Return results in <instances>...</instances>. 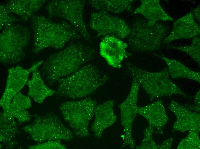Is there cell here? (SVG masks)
I'll use <instances>...</instances> for the list:
<instances>
[{"label":"cell","instance_id":"1","mask_svg":"<svg viewBox=\"0 0 200 149\" xmlns=\"http://www.w3.org/2000/svg\"><path fill=\"white\" fill-rule=\"evenodd\" d=\"M96 53L93 47L81 42H72L43 62L40 72L42 77L48 85H51L76 72L93 59Z\"/></svg>","mask_w":200,"mask_h":149},{"label":"cell","instance_id":"2","mask_svg":"<svg viewBox=\"0 0 200 149\" xmlns=\"http://www.w3.org/2000/svg\"><path fill=\"white\" fill-rule=\"evenodd\" d=\"M31 23L33 38L32 51L35 54L47 48H62L69 41L81 37L75 29L66 21L55 22L36 15L32 17Z\"/></svg>","mask_w":200,"mask_h":149},{"label":"cell","instance_id":"3","mask_svg":"<svg viewBox=\"0 0 200 149\" xmlns=\"http://www.w3.org/2000/svg\"><path fill=\"white\" fill-rule=\"evenodd\" d=\"M109 79V77L97 66L86 64L72 74L59 79L54 95L75 100L82 99L94 93Z\"/></svg>","mask_w":200,"mask_h":149},{"label":"cell","instance_id":"4","mask_svg":"<svg viewBox=\"0 0 200 149\" xmlns=\"http://www.w3.org/2000/svg\"><path fill=\"white\" fill-rule=\"evenodd\" d=\"M127 68L129 74L138 81L151 100L173 95L187 97L186 94L171 80L168 68L160 72H153L142 70L128 63Z\"/></svg>","mask_w":200,"mask_h":149},{"label":"cell","instance_id":"5","mask_svg":"<svg viewBox=\"0 0 200 149\" xmlns=\"http://www.w3.org/2000/svg\"><path fill=\"white\" fill-rule=\"evenodd\" d=\"M168 28L157 22L151 24L145 18L136 19L127 37L131 49L137 52L151 51L158 49L165 38Z\"/></svg>","mask_w":200,"mask_h":149},{"label":"cell","instance_id":"6","mask_svg":"<svg viewBox=\"0 0 200 149\" xmlns=\"http://www.w3.org/2000/svg\"><path fill=\"white\" fill-rule=\"evenodd\" d=\"M97 104L96 100L88 97L61 104L60 112L74 136L80 138L90 136L88 127Z\"/></svg>","mask_w":200,"mask_h":149},{"label":"cell","instance_id":"7","mask_svg":"<svg viewBox=\"0 0 200 149\" xmlns=\"http://www.w3.org/2000/svg\"><path fill=\"white\" fill-rule=\"evenodd\" d=\"M30 33L28 27L18 25H12L3 30L0 34L1 63L16 64L24 58Z\"/></svg>","mask_w":200,"mask_h":149},{"label":"cell","instance_id":"8","mask_svg":"<svg viewBox=\"0 0 200 149\" xmlns=\"http://www.w3.org/2000/svg\"><path fill=\"white\" fill-rule=\"evenodd\" d=\"M23 130L35 142L40 143L49 140L69 141L74 135L54 113L37 116Z\"/></svg>","mask_w":200,"mask_h":149},{"label":"cell","instance_id":"9","mask_svg":"<svg viewBox=\"0 0 200 149\" xmlns=\"http://www.w3.org/2000/svg\"><path fill=\"white\" fill-rule=\"evenodd\" d=\"M85 3L83 0H52L48 3L45 8L50 16L67 20L81 37L90 41V35L83 16Z\"/></svg>","mask_w":200,"mask_h":149},{"label":"cell","instance_id":"10","mask_svg":"<svg viewBox=\"0 0 200 149\" xmlns=\"http://www.w3.org/2000/svg\"><path fill=\"white\" fill-rule=\"evenodd\" d=\"M89 24L97 32V37L111 36L123 39L128 37L130 31L125 21L104 11L92 12Z\"/></svg>","mask_w":200,"mask_h":149},{"label":"cell","instance_id":"11","mask_svg":"<svg viewBox=\"0 0 200 149\" xmlns=\"http://www.w3.org/2000/svg\"><path fill=\"white\" fill-rule=\"evenodd\" d=\"M140 85L136 79L133 78L131 88L128 96L124 101L118 105L121 122L124 132L122 148L128 146L134 148L135 147L132 130L134 120L138 113L137 102Z\"/></svg>","mask_w":200,"mask_h":149},{"label":"cell","instance_id":"12","mask_svg":"<svg viewBox=\"0 0 200 149\" xmlns=\"http://www.w3.org/2000/svg\"><path fill=\"white\" fill-rule=\"evenodd\" d=\"M43 62V60L39 61L28 69L18 65L8 70L5 89L0 100V105L3 112H8L14 97L27 83L30 74Z\"/></svg>","mask_w":200,"mask_h":149},{"label":"cell","instance_id":"13","mask_svg":"<svg viewBox=\"0 0 200 149\" xmlns=\"http://www.w3.org/2000/svg\"><path fill=\"white\" fill-rule=\"evenodd\" d=\"M128 45L120 39L113 36L103 37L99 45V53L110 66L115 68L122 66L126 56Z\"/></svg>","mask_w":200,"mask_h":149},{"label":"cell","instance_id":"14","mask_svg":"<svg viewBox=\"0 0 200 149\" xmlns=\"http://www.w3.org/2000/svg\"><path fill=\"white\" fill-rule=\"evenodd\" d=\"M169 108L176 117L173 127V131L184 132L194 130L199 133L200 130L199 113L192 111L174 101L171 102Z\"/></svg>","mask_w":200,"mask_h":149},{"label":"cell","instance_id":"15","mask_svg":"<svg viewBox=\"0 0 200 149\" xmlns=\"http://www.w3.org/2000/svg\"><path fill=\"white\" fill-rule=\"evenodd\" d=\"M114 102L109 100L96 105L94 110L95 119L91 130L95 137L100 138L104 130L113 125L117 117L114 109Z\"/></svg>","mask_w":200,"mask_h":149},{"label":"cell","instance_id":"16","mask_svg":"<svg viewBox=\"0 0 200 149\" xmlns=\"http://www.w3.org/2000/svg\"><path fill=\"white\" fill-rule=\"evenodd\" d=\"M200 34V26L195 21L193 13L191 11L174 21L170 34L163 42L167 44L178 39L193 38Z\"/></svg>","mask_w":200,"mask_h":149},{"label":"cell","instance_id":"17","mask_svg":"<svg viewBox=\"0 0 200 149\" xmlns=\"http://www.w3.org/2000/svg\"><path fill=\"white\" fill-rule=\"evenodd\" d=\"M138 113L147 121L155 134H162L163 129L168 118L161 100L141 107H138Z\"/></svg>","mask_w":200,"mask_h":149},{"label":"cell","instance_id":"18","mask_svg":"<svg viewBox=\"0 0 200 149\" xmlns=\"http://www.w3.org/2000/svg\"><path fill=\"white\" fill-rule=\"evenodd\" d=\"M141 5L133 11V14L142 15L151 24L158 21H173L172 18L163 9L159 0H141Z\"/></svg>","mask_w":200,"mask_h":149},{"label":"cell","instance_id":"19","mask_svg":"<svg viewBox=\"0 0 200 149\" xmlns=\"http://www.w3.org/2000/svg\"><path fill=\"white\" fill-rule=\"evenodd\" d=\"M27 84L28 95L39 104H41L47 97L54 94L55 91L45 84L38 68L32 71V77Z\"/></svg>","mask_w":200,"mask_h":149},{"label":"cell","instance_id":"20","mask_svg":"<svg viewBox=\"0 0 200 149\" xmlns=\"http://www.w3.org/2000/svg\"><path fill=\"white\" fill-rule=\"evenodd\" d=\"M0 141L7 148H13L17 144L13 139L19 133L14 117L10 113L0 112Z\"/></svg>","mask_w":200,"mask_h":149},{"label":"cell","instance_id":"21","mask_svg":"<svg viewBox=\"0 0 200 149\" xmlns=\"http://www.w3.org/2000/svg\"><path fill=\"white\" fill-rule=\"evenodd\" d=\"M45 1L43 0H11L5 5L11 13L26 21L32 17Z\"/></svg>","mask_w":200,"mask_h":149},{"label":"cell","instance_id":"22","mask_svg":"<svg viewBox=\"0 0 200 149\" xmlns=\"http://www.w3.org/2000/svg\"><path fill=\"white\" fill-rule=\"evenodd\" d=\"M31 106L30 97L19 92L14 97L7 113L12 115L19 122H27L30 118L27 109Z\"/></svg>","mask_w":200,"mask_h":149},{"label":"cell","instance_id":"23","mask_svg":"<svg viewBox=\"0 0 200 149\" xmlns=\"http://www.w3.org/2000/svg\"><path fill=\"white\" fill-rule=\"evenodd\" d=\"M132 0H91L89 4L98 11L120 13L132 10Z\"/></svg>","mask_w":200,"mask_h":149},{"label":"cell","instance_id":"24","mask_svg":"<svg viewBox=\"0 0 200 149\" xmlns=\"http://www.w3.org/2000/svg\"><path fill=\"white\" fill-rule=\"evenodd\" d=\"M159 57L166 62L170 75L172 78H186L200 82V72L192 70L178 60L162 56Z\"/></svg>","mask_w":200,"mask_h":149},{"label":"cell","instance_id":"25","mask_svg":"<svg viewBox=\"0 0 200 149\" xmlns=\"http://www.w3.org/2000/svg\"><path fill=\"white\" fill-rule=\"evenodd\" d=\"M172 48L183 51L191 57L199 64H200V38L195 37L193 38L192 44L190 45L183 46H170Z\"/></svg>","mask_w":200,"mask_h":149},{"label":"cell","instance_id":"26","mask_svg":"<svg viewBox=\"0 0 200 149\" xmlns=\"http://www.w3.org/2000/svg\"><path fill=\"white\" fill-rule=\"evenodd\" d=\"M200 141L199 133L190 130L188 135L183 139L177 148L178 149H199Z\"/></svg>","mask_w":200,"mask_h":149},{"label":"cell","instance_id":"27","mask_svg":"<svg viewBox=\"0 0 200 149\" xmlns=\"http://www.w3.org/2000/svg\"><path fill=\"white\" fill-rule=\"evenodd\" d=\"M154 133L153 128L149 125L145 129L143 138L140 144L136 147L137 149H159V145L154 142L153 134Z\"/></svg>","mask_w":200,"mask_h":149},{"label":"cell","instance_id":"28","mask_svg":"<svg viewBox=\"0 0 200 149\" xmlns=\"http://www.w3.org/2000/svg\"><path fill=\"white\" fill-rule=\"evenodd\" d=\"M0 12L1 30L11 26L14 23L19 20L12 14L5 5H0Z\"/></svg>","mask_w":200,"mask_h":149},{"label":"cell","instance_id":"29","mask_svg":"<svg viewBox=\"0 0 200 149\" xmlns=\"http://www.w3.org/2000/svg\"><path fill=\"white\" fill-rule=\"evenodd\" d=\"M29 149H66V147L62 144L61 141L49 140L30 145L28 147Z\"/></svg>","mask_w":200,"mask_h":149},{"label":"cell","instance_id":"30","mask_svg":"<svg viewBox=\"0 0 200 149\" xmlns=\"http://www.w3.org/2000/svg\"><path fill=\"white\" fill-rule=\"evenodd\" d=\"M173 141V138H170L159 145V149H170Z\"/></svg>","mask_w":200,"mask_h":149},{"label":"cell","instance_id":"31","mask_svg":"<svg viewBox=\"0 0 200 149\" xmlns=\"http://www.w3.org/2000/svg\"><path fill=\"white\" fill-rule=\"evenodd\" d=\"M186 108L191 111H193L196 112H199L200 106H197L195 104L190 105H186L184 106Z\"/></svg>","mask_w":200,"mask_h":149},{"label":"cell","instance_id":"32","mask_svg":"<svg viewBox=\"0 0 200 149\" xmlns=\"http://www.w3.org/2000/svg\"><path fill=\"white\" fill-rule=\"evenodd\" d=\"M200 5H199L192 11L193 13L194 17L200 22Z\"/></svg>","mask_w":200,"mask_h":149},{"label":"cell","instance_id":"33","mask_svg":"<svg viewBox=\"0 0 200 149\" xmlns=\"http://www.w3.org/2000/svg\"><path fill=\"white\" fill-rule=\"evenodd\" d=\"M200 90L195 95L194 99V104L197 106H200Z\"/></svg>","mask_w":200,"mask_h":149}]
</instances>
